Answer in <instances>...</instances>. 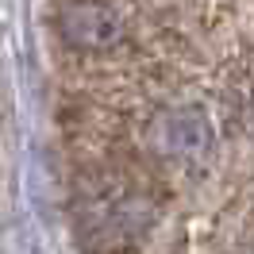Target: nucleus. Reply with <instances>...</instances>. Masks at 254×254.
Wrapping results in <instances>:
<instances>
[{
  "instance_id": "f257e3e1",
  "label": "nucleus",
  "mask_w": 254,
  "mask_h": 254,
  "mask_svg": "<svg viewBox=\"0 0 254 254\" xmlns=\"http://www.w3.org/2000/svg\"><path fill=\"white\" fill-rule=\"evenodd\" d=\"M58 35L77 50H108L124 39V19L112 4L69 0L58 12Z\"/></svg>"
},
{
  "instance_id": "f03ea898",
  "label": "nucleus",
  "mask_w": 254,
  "mask_h": 254,
  "mask_svg": "<svg viewBox=\"0 0 254 254\" xmlns=\"http://www.w3.org/2000/svg\"><path fill=\"white\" fill-rule=\"evenodd\" d=\"M154 146L170 158H200L208 146H212V124L200 108H174V112H162L158 124H154Z\"/></svg>"
}]
</instances>
